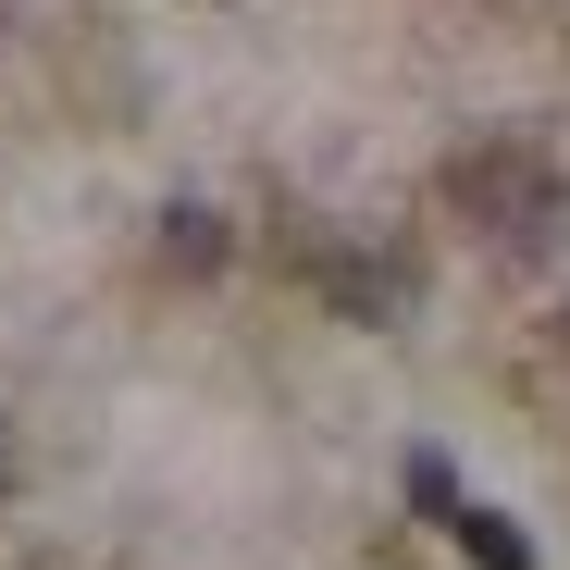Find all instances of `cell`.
<instances>
[{"label":"cell","mask_w":570,"mask_h":570,"mask_svg":"<svg viewBox=\"0 0 570 570\" xmlns=\"http://www.w3.org/2000/svg\"><path fill=\"white\" fill-rule=\"evenodd\" d=\"M446 199L484 224L497 248H533V236L558 224V174H546V161H521V149H471V161L446 174Z\"/></svg>","instance_id":"cell-1"},{"label":"cell","mask_w":570,"mask_h":570,"mask_svg":"<svg viewBox=\"0 0 570 570\" xmlns=\"http://www.w3.org/2000/svg\"><path fill=\"white\" fill-rule=\"evenodd\" d=\"M446 533H459V558H471V570H533V533H521L509 509H471V497H459V509H446Z\"/></svg>","instance_id":"cell-2"},{"label":"cell","mask_w":570,"mask_h":570,"mask_svg":"<svg viewBox=\"0 0 570 570\" xmlns=\"http://www.w3.org/2000/svg\"><path fill=\"white\" fill-rule=\"evenodd\" d=\"M161 273H224V224L212 212H161Z\"/></svg>","instance_id":"cell-3"},{"label":"cell","mask_w":570,"mask_h":570,"mask_svg":"<svg viewBox=\"0 0 570 570\" xmlns=\"http://www.w3.org/2000/svg\"><path fill=\"white\" fill-rule=\"evenodd\" d=\"M558 347H570V311H558Z\"/></svg>","instance_id":"cell-4"}]
</instances>
